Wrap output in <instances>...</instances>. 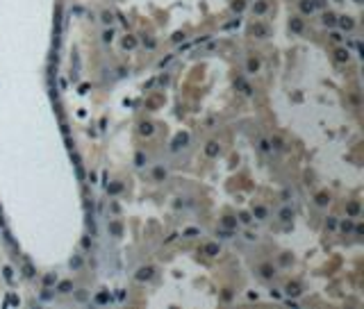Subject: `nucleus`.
Here are the masks:
<instances>
[{
  "instance_id": "obj_8",
  "label": "nucleus",
  "mask_w": 364,
  "mask_h": 309,
  "mask_svg": "<svg viewBox=\"0 0 364 309\" xmlns=\"http://www.w3.org/2000/svg\"><path fill=\"white\" fill-rule=\"evenodd\" d=\"M287 293L289 295H298V293H300V291H298V284H289V286H287Z\"/></svg>"
},
{
  "instance_id": "obj_12",
  "label": "nucleus",
  "mask_w": 364,
  "mask_h": 309,
  "mask_svg": "<svg viewBox=\"0 0 364 309\" xmlns=\"http://www.w3.org/2000/svg\"><path fill=\"white\" fill-rule=\"evenodd\" d=\"M205 252H210V255H216V252H219V246H214V243H212V246H207V248H205Z\"/></svg>"
},
{
  "instance_id": "obj_13",
  "label": "nucleus",
  "mask_w": 364,
  "mask_h": 309,
  "mask_svg": "<svg viewBox=\"0 0 364 309\" xmlns=\"http://www.w3.org/2000/svg\"><path fill=\"white\" fill-rule=\"evenodd\" d=\"M141 132H144V134H150V132H153V125H150V123H144V125H141Z\"/></svg>"
},
{
  "instance_id": "obj_3",
  "label": "nucleus",
  "mask_w": 364,
  "mask_h": 309,
  "mask_svg": "<svg viewBox=\"0 0 364 309\" xmlns=\"http://www.w3.org/2000/svg\"><path fill=\"white\" fill-rule=\"evenodd\" d=\"M339 23H341V27H344V30H353V25H355V23L350 21L348 16H344V18H341V21H339Z\"/></svg>"
},
{
  "instance_id": "obj_15",
  "label": "nucleus",
  "mask_w": 364,
  "mask_h": 309,
  "mask_svg": "<svg viewBox=\"0 0 364 309\" xmlns=\"http://www.w3.org/2000/svg\"><path fill=\"white\" fill-rule=\"evenodd\" d=\"M264 9H266V2H257L255 5V11H264Z\"/></svg>"
},
{
  "instance_id": "obj_18",
  "label": "nucleus",
  "mask_w": 364,
  "mask_h": 309,
  "mask_svg": "<svg viewBox=\"0 0 364 309\" xmlns=\"http://www.w3.org/2000/svg\"><path fill=\"white\" fill-rule=\"evenodd\" d=\"M239 218H241V221H244V223H250V216H248V214H241Z\"/></svg>"
},
{
  "instance_id": "obj_11",
  "label": "nucleus",
  "mask_w": 364,
  "mask_h": 309,
  "mask_svg": "<svg viewBox=\"0 0 364 309\" xmlns=\"http://www.w3.org/2000/svg\"><path fill=\"white\" fill-rule=\"evenodd\" d=\"M59 291H62V293H68V291H71V282H62L59 284Z\"/></svg>"
},
{
  "instance_id": "obj_4",
  "label": "nucleus",
  "mask_w": 364,
  "mask_h": 309,
  "mask_svg": "<svg viewBox=\"0 0 364 309\" xmlns=\"http://www.w3.org/2000/svg\"><path fill=\"white\" fill-rule=\"evenodd\" d=\"M291 30L294 32H300L303 30V21H300V18H291Z\"/></svg>"
},
{
  "instance_id": "obj_5",
  "label": "nucleus",
  "mask_w": 364,
  "mask_h": 309,
  "mask_svg": "<svg viewBox=\"0 0 364 309\" xmlns=\"http://www.w3.org/2000/svg\"><path fill=\"white\" fill-rule=\"evenodd\" d=\"M253 34H260V36H266V27H264V25H253Z\"/></svg>"
},
{
  "instance_id": "obj_19",
  "label": "nucleus",
  "mask_w": 364,
  "mask_h": 309,
  "mask_svg": "<svg viewBox=\"0 0 364 309\" xmlns=\"http://www.w3.org/2000/svg\"><path fill=\"white\" fill-rule=\"evenodd\" d=\"M314 5H323V0H314Z\"/></svg>"
},
{
  "instance_id": "obj_14",
  "label": "nucleus",
  "mask_w": 364,
  "mask_h": 309,
  "mask_svg": "<svg viewBox=\"0 0 364 309\" xmlns=\"http://www.w3.org/2000/svg\"><path fill=\"white\" fill-rule=\"evenodd\" d=\"M262 275H264V277H271L273 273H271V268H269V266H264V268H262Z\"/></svg>"
},
{
  "instance_id": "obj_1",
  "label": "nucleus",
  "mask_w": 364,
  "mask_h": 309,
  "mask_svg": "<svg viewBox=\"0 0 364 309\" xmlns=\"http://www.w3.org/2000/svg\"><path fill=\"white\" fill-rule=\"evenodd\" d=\"M312 9H314V2H312V0H300V11H303V14H312Z\"/></svg>"
},
{
  "instance_id": "obj_16",
  "label": "nucleus",
  "mask_w": 364,
  "mask_h": 309,
  "mask_svg": "<svg viewBox=\"0 0 364 309\" xmlns=\"http://www.w3.org/2000/svg\"><path fill=\"white\" fill-rule=\"evenodd\" d=\"M123 46H125V48H132V46H134V39H125Z\"/></svg>"
},
{
  "instance_id": "obj_7",
  "label": "nucleus",
  "mask_w": 364,
  "mask_h": 309,
  "mask_svg": "<svg viewBox=\"0 0 364 309\" xmlns=\"http://www.w3.org/2000/svg\"><path fill=\"white\" fill-rule=\"evenodd\" d=\"M216 152H219V145H216V143H207V154H210V157H214Z\"/></svg>"
},
{
  "instance_id": "obj_9",
  "label": "nucleus",
  "mask_w": 364,
  "mask_h": 309,
  "mask_svg": "<svg viewBox=\"0 0 364 309\" xmlns=\"http://www.w3.org/2000/svg\"><path fill=\"white\" fill-rule=\"evenodd\" d=\"M257 68H260V62H257V59H250V62H248V71H250V73H255Z\"/></svg>"
},
{
  "instance_id": "obj_10",
  "label": "nucleus",
  "mask_w": 364,
  "mask_h": 309,
  "mask_svg": "<svg viewBox=\"0 0 364 309\" xmlns=\"http://www.w3.org/2000/svg\"><path fill=\"white\" fill-rule=\"evenodd\" d=\"M337 59L339 62H346V59H348V52L346 50H337Z\"/></svg>"
},
{
  "instance_id": "obj_17",
  "label": "nucleus",
  "mask_w": 364,
  "mask_h": 309,
  "mask_svg": "<svg viewBox=\"0 0 364 309\" xmlns=\"http://www.w3.org/2000/svg\"><path fill=\"white\" fill-rule=\"evenodd\" d=\"M255 214H257V216H260V218H262V216H264V214H266V211L262 209V207H257V209H255Z\"/></svg>"
},
{
  "instance_id": "obj_6",
  "label": "nucleus",
  "mask_w": 364,
  "mask_h": 309,
  "mask_svg": "<svg viewBox=\"0 0 364 309\" xmlns=\"http://www.w3.org/2000/svg\"><path fill=\"white\" fill-rule=\"evenodd\" d=\"M334 21H337V16H334V14H325V16H323V23H325V25H334Z\"/></svg>"
},
{
  "instance_id": "obj_2",
  "label": "nucleus",
  "mask_w": 364,
  "mask_h": 309,
  "mask_svg": "<svg viewBox=\"0 0 364 309\" xmlns=\"http://www.w3.org/2000/svg\"><path fill=\"white\" fill-rule=\"evenodd\" d=\"M137 277L139 280H150V277H153V268H141Z\"/></svg>"
},
{
  "instance_id": "obj_20",
  "label": "nucleus",
  "mask_w": 364,
  "mask_h": 309,
  "mask_svg": "<svg viewBox=\"0 0 364 309\" xmlns=\"http://www.w3.org/2000/svg\"><path fill=\"white\" fill-rule=\"evenodd\" d=\"M357 2H359V0H357Z\"/></svg>"
}]
</instances>
